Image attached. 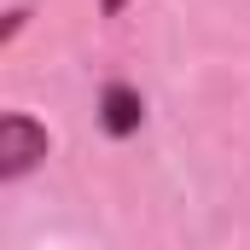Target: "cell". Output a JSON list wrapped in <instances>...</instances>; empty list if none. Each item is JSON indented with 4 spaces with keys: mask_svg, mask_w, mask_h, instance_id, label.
<instances>
[{
    "mask_svg": "<svg viewBox=\"0 0 250 250\" xmlns=\"http://www.w3.org/2000/svg\"><path fill=\"white\" fill-rule=\"evenodd\" d=\"M128 6H134V0H99V12H105V18H123Z\"/></svg>",
    "mask_w": 250,
    "mask_h": 250,
    "instance_id": "277c9868",
    "label": "cell"
},
{
    "mask_svg": "<svg viewBox=\"0 0 250 250\" xmlns=\"http://www.w3.org/2000/svg\"><path fill=\"white\" fill-rule=\"evenodd\" d=\"M23 23H29V6H12V12H6V29H0V47H12Z\"/></svg>",
    "mask_w": 250,
    "mask_h": 250,
    "instance_id": "3957f363",
    "label": "cell"
},
{
    "mask_svg": "<svg viewBox=\"0 0 250 250\" xmlns=\"http://www.w3.org/2000/svg\"><path fill=\"white\" fill-rule=\"evenodd\" d=\"M140 123H146L140 87H134V82H105V87H99V128H105L111 140H128V134H140Z\"/></svg>",
    "mask_w": 250,
    "mask_h": 250,
    "instance_id": "7a4b0ae2",
    "label": "cell"
},
{
    "mask_svg": "<svg viewBox=\"0 0 250 250\" xmlns=\"http://www.w3.org/2000/svg\"><path fill=\"white\" fill-rule=\"evenodd\" d=\"M47 123L29 111H6L0 117V181H23L29 169L47 163Z\"/></svg>",
    "mask_w": 250,
    "mask_h": 250,
    "instance_id": "6da1fadb",
    "label": "cell"
}]
</instances>
